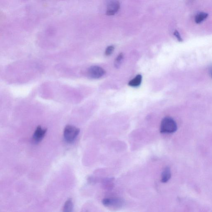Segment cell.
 Here are the masks:
<instances>
[{
  "mask_svg": "<svg viewBox=\"0 0 212 212\" xmlns=\"http://www.w3.org/2000/svg\"><path fill=\"white\" fill-rule=\"evenodd\" d=\"M142 76L141 75H138L136 77L130 81L128 83V85L132 87H137L141 84L142 82Z\"/></svg>",
  "mask_w": 212,
  "mask_h": 212,
  "instance_id": "obj_8",
  "label": "cell"
},
{
  "mask_svg": "<svg viewBox=\"0 0 212 212\" xmlns=\"http://www.w3.org/2000/svg\"><path fill=\"white\" fill-rule=\"evenodd\" d=\"M114 50V47L113 46H110L108 47L105 50V55L109 56L113 52V51Z\"/></svg>",
  "mask_w": 212,
  "mask_h": 212,
  "instance_id": "obj_12",
  "label": "cell"
},
{
  "mask_svg": "<svg viewBox=\"0 0 212 212\" xmlns=\"http://www.w3.org/2000/svg\"><path fill=\"white\" fill-rule=\"evenodd\" d=\"M208 14L204 12H201L197 14L195 16V21L196 23L199 24L204 20L208 17Z\"/></svg>",
  "mask_w": 212,
  "mask_h": 212,
  "instance_id": "obj_10",
  "label": "cell"
},
{
  "mask_svg": "<svg viewBox=\"0 0 212 212\" xmlns=\"http://www.w3.org/2000/svg\"><path fill=\"white\" fill-rule=\"evenodd\" d=\"M174 34L176 37V38H177V39H178V41H183L181 37L180 34H179V32L178 31H175L174 33Z\"/></svg>",
  "mask_w": 212,
  "mask_h": 212,
  "instance_id": "obj_13",
  "label": "cell"
},
{
  "mask_svg": "<svg viewBox=\"0 0 212 212\" xmlns=\"http://www.w3.org/2000/svg\"><path fill=\"white\" fill-rule=\"evenodd\" d=\"M47 131L46 128H43L40 126H38L33 134L34 141L38 143L42 141L47 132Z\"/></svg>",
  "mask_w": 212,
  "mask_h": 212,
  "instance_id": "obj_6",
  "label": "cell"
},
{
  "mask_svg": "<svg viewBox=\"0 0 212 212\" xmlns=\"http://www.w3.org/2000/svg\"><path fill=\"white\" fill-rule=\"evenodd\" d=\"M119 8L120 3L119 1H111L107 5L106 14L108 16H113L117 12Z\"/></svg>",
  "mask_w": 212,
  "mask_h": 212,
  "instance_id": "obj_5",
  "label": "cell"
},
{
  "mask_svg": "<svg viewBox=\"0 0 212 212\" xmlns=\"http://www.w3.org/2000/svg\"><path fill=\"white\" fill-rule=\"evenodd\" d=\"M124 200L121 198L110 197L105 198L102 200L104 206L110 209H117L121 208L124 204Z\"/></svg>",
  "mask_w": 212,
  "mask_h": 212,
  "instance_id": "obj_3",
  "label": "cell"
},
{
  "mask_svg": "<svg viewBox=\"0 0 212 212\" xmlns=\"http://www.w3.org/2000/svg\"><path fill=\"white\" fill-rule=\"evenodd\" d=\"M210 74V76L212 78V66H211L209 68Z\"/></svg>",
  "mask_w": 212,
  "mask_h": 212,
  "instance_id": "obj_14",
  "label": "cell"
},
{
  "mask_svg": "<svg viewBox=\"0 0 212 212\" xmlns=\"http://www.w3.org/2000/svg\"><path fill=\"white\" fill-rule=\"evenodd\" d=\"M80 129L71 125H67L63 131V136L66 142L72 143L79 134Z\"/></svg>",
  "mask_w": 212,
  "mask_h": 212,
  "instance_id": "obj_2",
  "label": "cell"
},
{
  "mask_svg": "<svg viewBox=\"0 0 212 212\" xmlns=\"http://www.w3.org/2000/svg\"><path fill=\"white\" fill-rule=\"evenodd\" d=\"M124 59V55L122 53H121L119 54V56L117 57V59H116L115 62H114V66L117 68L120 66L121 65V63L122 62L123 60Z\"/></svg>",
  "mask_w": 212,
  "mask_h": 212,
  "instance_id": "obj_11",
  "label": "cell"
},
{
  "mask_svg": "<svg viewBox=\"0 0 212 212\" xmlns=\"http://www.w3.org/2000/svg\"><path fill=\"white\" fill-rule=\"evenodd\" d=\"M105 74V70L98 66H92L89 68L88 74L89 77L94 79L100 78Z\"/></svg>",
  "mask_w": 212,
  "mask_h": 212,
  "instance_id": "obj_4",
  "label": "cell"
},
{
  "mask_svg": "<svg viewBox=\"0 0 212 212\" xmlns=\"http://www.w3.org/2000/svg\"><path fill=\"white\" fill-rule=\"evenodd\" d=\"M177 130L176 121L170 117L163 118L160 126V131L162 134H172Z\"/></svg>",
  "mask_w": 212,
  "mask_h": 212,
  "instance_id": "obj_1",
  "label": "cell"
},
{
  "mask_svg": "<svg viewBox=\"0 0 212 212\" xmlns=\"http://www.w3.org/2000/svg\"><path fill=\"white\" fill-rule=\"evenodd\" d=\"M74 204L71 199L67 200L63 206V212H73Z\"/></svg>",
  "mask_w": 212,
  "mask_h": 212,
  "instance_id": "obj_9",
  "label": "cell"
},
{
  "mask_svg": "<svg viewBox=\"0 0 212 212\" xmlns=\"http://www.w3.org/2000/svg\"><path fill=\"white\" fill-rule=\"evenodd\" d=\"M171 177V171L170 167H167L163 170L161 175V181L163 183L167 182Z\"/></svg>",
  "mask_w": 212,
  "mask_h": 212,
  "instance_id": "obj_7",
  "label": "cell"
}]
</instances>
